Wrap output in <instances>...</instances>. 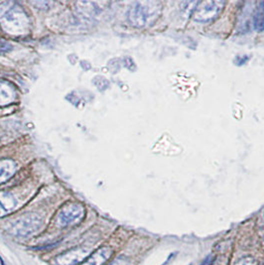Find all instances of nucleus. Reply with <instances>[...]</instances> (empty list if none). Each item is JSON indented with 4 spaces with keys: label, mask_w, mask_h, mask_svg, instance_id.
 <instances>
[{
    "label": "nucleus",
    "mask_w": 264,
    "mask_h": 265,
    "mask_svg": "<svg viewBox=\"0 0 264 265\" xmlns=\"http://www.w3.org/2000/svg\"><path fill=\"white\" fill-rule=\"evenodd\" d=\"M253 24L258 32H264V2H260L253 14Z\"/></svg>",
    "instance_id": "11"
},
{
    "label": "nucleus",
    "mask_w": 264,
    "mask_h": 265,
    "mask_svg": "<svg viewBox=\"0 0 264 265\" xmlns=\"http://www.w3.org/2000/svg\"><path fill=\"white\" fill-rule=\"evenodd\" d=\"M17 207L15 197L7 192H0V218L14 211Z\"/></svg>",
    "instance_id": "7"
},
{
    "label": "nucleus",
    "mask_w": 264,
    "mask_h": 265,
    "mask_svg": "<svg viewBox=\"0 0 264 265\" xmlns=\"http://www.w3.org/2000/svg\"><path fill=\"white\" fill-rule=\"evenodd\" d=\"M85 216V209L80 204H69L65 206L58 215V224L62 227L74 226L80 223Z\"/></svg>",
    "instance_id": "5"
},
{
    "label": "nucleus",
    "mask_w": 264,
    "mask_h": 265,
    "mask_svg": "<svg viewBox=\"0 0 264 265\" xmlns=\"http://www.w3.org/2000/svg\"><path fill=\"white\" fill-rule=\"evenodd\" d=\"M111 265H127L124 262H122L121 260H117V261H115L113 264Z\"/></svg>",
    "instance_id": "15"
},
{
    "label": "nucleus",
    "mask_w": 264,
    "mask_h": 265,
    "mask_svg": "<svg viewBox=\"0 0 264 265\" xmlns=\"http://www.w3.org/2000/svg\"><path fill=\"white\" fill-rule=\"evenodd\" d=\"M225 6L226 2L223 0H206L198 2L192 13V18L198 23H210L220 16Z\"/></svg>",
    "instance_id": "3"
},
{
    "label": "nucleus",
    "mask_w": 264,
    "mask_h": 265,
    "mask_svg": "<svg viewBox=\"0 0 264 265\" xmlns=\"http://www.w3.org/2000/svg\"><path fill=\"white\" fill-rule=\"evenodd\" d=\"M16 92L12 86L0 81V104L6 105L15 100Z\"/></svg>",
    "instance_id": "9"
},
{
    "label": "nucleus",
    "mask_w": 264,
    "mask_h": 265,
    "mask_svg": "<svg viewBox=\"0 0 264 265\" xmlns=\"http://www.w3.org/2000/svg\"><path fill=\"white\" fill-rule=\"evenodd\" d=\"M249 60H250V57L247 56V55H244V56H238V57L236 58V60H235V63H236V65H238V66H243V65H245Z\"/></svg>",
    "instance_id": "13"
},
{
    "label": "nucleus",
    "mask_w": 264,
    "mask_h": 265,
    "mask_svg": "<svg viewBox=\"0 0 264 265\" xmlns=\"http://www.w3.org/2000/svg\"><path fill=\"white\" fill-rule=\"evenodd\" d=\"M0 26L10 35H23L29 29V19L21 6L4 2L0 4Z\"/></svg>",
    "instance_id": "1"
},
{
    "label": "nucleus",
    "mask_w": 264,
    "mask_h": 265,
    "mask_svg": "<svg viewBox=\"0 0 264 265\" xmlns=\"http://www.w3.org/2000/svg\"><path fill=\"white\" fill-rule=\"evenodd\" d=\"M42 225L41 218L36 214L24 215L11 222L7 228L8 232L19 238H27L36 233Z\"/></svg>",
    "instance_id": "4"
},
{
    "label": "nucleus",
    "mask_w": 264,
    "mask_h": 265,
    "mask_svg": "<svg viewBox=\"0 0 264 265\" xmlns=\"http://www.w3.org/2000/svg\"><path fill=\"white\" fill-rule=\"evenodd\" d=\"M80 7V11L85 15H96L101 11L100 3L98 2H79L77 3Z\"/></svg>",
    "instance_id": "12"
},
{
    "label": "nucleus",
    "mask_w": 264,
    "mask_h": 265,
    "mask_svg": "<svg viewBox=\"0 0 264 265\" xmlns=\"http://www.w3.org/2000/svg\"><path fill=\"white\" fill-rule=\"evenodd\" d=\"M16 164L11 160H0V184L13 176Z\"/></svg>",
    "instance_id": "10"
},
{
    "label": "nucleus",
    "mask_w": 264,
    "mask_h": 265,
    "mask_svg": "<svg viewBox=\"0 0 264 265\" xmlns=\"http://www.w3.org/2000/svg\"><path fill=\"white\" fill-rule=\"evenodd\" d=\"M111 251L107 248L99 249L93 255H90L82 265H102L110 258Z\"/></svg>",
    "instance_id": "8"
},
{
    "label": "nucleus",
    "mask_w": 264,
    "mask_h": 265,
    "mask_svg": "<svg viewBox=\"0 0 264 265\" xmlns=\"http://www.w3.org/2000/svg\"><path fill=\"white\" fill-rule=\"evenodd\" d=\"M89 253V250L86 248L74 249L59 256L57 258V263L59 265H80L88 259Z\"/></svg>",
    "instance_id": "6"
},
{
    "label": "nucleus",
    "mask_w": 264,
    "mask_h": 265,
    "mask_svg": "<svg viewBox=\"0 0 264 265\" xmlns=\"http://www.w3.org/2000/svg\"><path fill=\"white\" fill-rule=\"evenodd\" d=\"M162 4L159 1L143 0L134 2L128 10V22L135 28L153 25L160 17Z\"/></svg>",
    "instance_id": "2"
},
{
    "label": "nucleus",
    "mask_w": 264,
    "mask_h": 265,
    "mask_svg": "<svg viewBox=\"0 0 264 265\" xmlns=\"http://www.w3.org/2000/svg\"><path fill=\"white\" fill-rule=\"evenodd\" d=\"M10 48H11V46H10L8 43H6V42H4L3 40L0 39V52H6V51H9Z\"/></svg>",
    "instance_id": "14"
}]
</instances>
